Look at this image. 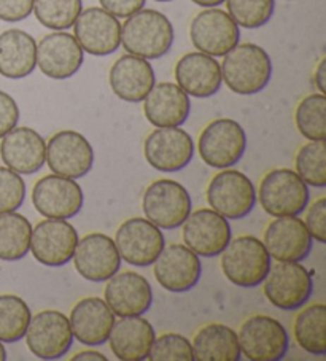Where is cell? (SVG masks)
I'll return each mask as SVG.
<instances>
[{
	"label": "cell",
	"mask_w": 326,
	"mask_h": 361,
	"mask_svg": "<svg viewBox=\"0 0 326 361\" xmlns=\"http://www.w3.org/2000/svg\"><path fill=\"white\" fill-rule=\"evenodd\" d=\"M175 30L169 18L153 8H142L126 18L121 26V45L128 54L147 61L159 59L171 51Z\"/></svg>",
	"instance_id": "cell-1"
},
{
	"label": "cell",
	"mask_w": 326,
	"mask_h": 361,
	"mask_svg": "<svg viewBox=\"0 0 326 361\" xmlns=\"http://www.w3.org/2000/svg\"><path fill=\"white\" fill-rule=\"evenodd\" d=\"M222 78L239 96L258 94L272 78V61L265 48L255 43H239L223 56Z\"/></svg>",
	"instance_id": "cell-2"
},
{
	"label": "cell",
	"mask_w": 326,
	"mask_h": 361,
	"mask_svg": "<svg viewBox=\"0 0 326 361\" xmlns=\"http://www.w3.org/2000/svg\"><path fill=\"white\" fill-rule=\"evenodd\" d=\"M220 257L224 277L241 288L260 286L272 266L271 255L262 240L255 235H239L231 239Z\"/></svg>",
	"instance_id": "cell-3"
},
{
	"label": "cell",
	"mask_w": 326,
	"mask_h": 361,
	"mask_svg": "<svg viewBox=\"0 0 326 361\" xmlns=\"http://www.w3.org/2000/svg\"><path fill=\"white\" fill-rule=\"evenodd\" d=\"M256 201L272 219L298 216L303 214L310 201L309 186L296 172L286 167L269 171L261 178Z\"/></svg>",
	"instance_id": "cell-4"
},
{
	"label": "cell",
	"mask_w": 326,
	"mask_h": 361,
	"mask_svg": "<svg viewBox=\"0 0 326 361\" xmlns=\"http://www.w3.org/2000/svg\"><path fill=\"white\" fill-rule=\"evenodd\" d=\"M247 150V134L236 120L218 118L199 134L198 152L204 163L213 169H229L242 159Z\"/></svg>",
	"instance_id": "cell-5"
},
{
	"label": "cell",
	"mask_w": 326,
	"mask_h": 361,
	"mask_svg": "<svg viewBox=\"0 0 326 361\" xmlns=\"http://www.w3.org/2000/svg\"><path fill=\"white\" fill-rule=\"evenodd\" d=\"M205 197L210 209L227 220H242L255 209L256 188L248 176L229 167L212 177Z\"/></svg>",
	"instance_id": "cell-6"
},
{
	"label": "cell",
	"mask_w": 326,
	"mask_h": 361,
	"mask_svg": "<svg viewBox=\"0 0 326 361\" xmlns=\"http://www.w3.org/2000/svg\"><path fill=\"white\" fill-rule=\"evenodd\" d=\"M145 219L161 229H177L193 210V201L183 185L171 178H159L147 186L142 196Z\"/></svg>",
	"instance_id": "cell-7"
},
{
	"label": "cell",
	"mask_w": 326,
	"mask_h": 361,
	"mask_svg": "<svg viewBox=\"0 0 326 361\" xmlns=\"http://www.w3.org/2000/svg\"><path fill=\"white\" fill-rule=\"evenodd\" d=\"M265 296L280 310H299L313 295V277L298 261H277L265 279Z\"/></svg>",
	"instance_id": "cell-8"
},
{
	"label": "cell",
	"mask_w": 326,
	"mask_h": 361,
	"mask_svg": "<svg viewBox=\"0 0 326 361\" xmlns=\"http://www.w3.org/2000/svg\"><path fill=\"white\" fill-rule=\"evenodd\" d=\"M242 357L250 361H280L290 350V334L269 315L256 314L242 323L239 334Z\"/></svg>",
	"instance_id": "cell-9"
},
{
	"label": "cell",
	"mask_w": 326,
	"mask_h": 361,
	"mask_svg": "<svg viewBox=\"0 0 326 361\" xmlns=\"http://www.w3.org/2000/svg\"><path fill=\"white\" fill-rule=\"evenodd\" d=\"M30 353L40 360H59L72 348L73 333L71 322L59 310H42L30 317L24 334Z\"/></svg>",
	"instance_id": "cell-10"
},
{
	"label": "cell",
	"mask_w": 326,
	"mask_h": 361,
	"mask_svg": "<svg viewBox=\"0 0 326 361\" xmlns=\"http://www.w3.org/2000/svg\"><path fill=\"white\" fill-rule=\"evenodd\" d=\"M114 240L121 261L135 267L153 266L166 247L162 229L140 216L123 221Z\"/></svg>",
	"instance_id": "cell-11"
},
{
	"label": "cell",
	"mask_w": 326,
	"mask_h": 361,
	"mask_svg": "<svg viewBox=\"0 0 326 361\" xmlns=\"http://www.w3.org/2000/svg\"><path fill=\"white\" fill-rule=\"evenodd\" d=\"M45 163L56 176L83 178L94 166V150L90 140L77 130H59L47 142Z\"/></svg>",
	"instance_id": "cell-12"
},
{
	"label": "cell",
	"mask_w": 326,
	"mask_h": 361,
	"mask_svg": "<svg viewBox=\"0 0 326 361\" xmlns=\"http://www.w3.org/2000/svg\"><path fill=\"white\" fill-rule=\"evenodd\" d=\"M190 39L194 48L213 58H223L241 42V29L228 11L205 8L193 18Z\"/></svg>",
	"instance_id": "cell-13"
},
{
	"label": "cell",
	"mask_w": 326,
	"mask_h": 361,
	"mask_svg": "<svg viewBox=\"0 0 326 361\" xmlns=\"http://www.w3.org/2000/svg\"><path fill=\"white\" fill-rule=\"evenodd\" d=\"M85 204V192L77 180L45 176L34 185L32 205L43 219L71 220L77 216Z\"/></svg>",
	"instance_id": "cell-14"
},
{
	"label": "cell",
	"mask_w": 326,
	"mask_h": 361,
	"mask_svg": "<svg viewBox=\"0 0 326 361\" xmlns=\"http://www.w3.org/2000/svg\"><path fill=\"white\" fill-rule=\"evenodd\" d=\"M180 228L185 245L190 247L199 258L220 257L233 239L229 220L213 209L191 210Z\"/></svg>",
	"instance_id": "cell-15"
},
{
	"label": "cell",
	"mask_w": 326,
	"mask_h": 361,
	"mask_svg": "<svg viewBox=\"0 0 326 361\" xmlns=\"http://www.w3.org/2000/svg\"><path fill=\"white\" fill-rule=\"evenodd\" d=\"M78 233L67 220L45 219L32 228L29 252L47 267H62L73 258Z\"/></svg>",
	"instance_id": "cell-16"
},
{
	"label": "cell",
	"mask_w": 326,
	"mask_h": 361,
	"mask_svg": "<svg viewBox=\"0 0 326 361\" xmlns=\"http://www.w3.org/2000/svg\"><path fill=\"white\" fill-rule=\"evenodd\" d=\"M143 154L153 169L164 173L179 172L194 157L193 137L180 126L156 128L143 142Z\"/></svg>",
	"instance_id": "cell-17"
},
{
	"label": "cell",
	"mask_w": 326,
	"mask_h": 361,
	"mask_svg": "<svg viewBox=\"0 0 326 361\" xmlns=\"http://www.w3.org/2000/svg\"><path fill=\"white\" fill-rule=\"evenodd\" d=\"M73 266L87 282H107L121 269V257L115 240L104 233H90L78 239Z\"/></svg>",
	"instance_id": "cell-18"
},
{
	"label": "cell",
	"mask_w": 326,
	"mask_h": 361,
	"mask_svg": "<svg viewBox=\"0 0 326 361\" xmlns=\"http://www.w3.org/2000/svg\"><path fill=\"white\" fill-rule=\"evenodd\" d=\"M73 37L87 54H114L121 47V23L100 7L85 8L73 24Z\"/></svg>",
	"instance_id": "cell-19"
},
{
	"label": "cell",
	"mask_w": 326,
	"mask_h": 361,
	"mask_svg": "<svg viewBox=\"0 0 326 361\" xmlns=\"http://www.w3.org/2000/svg\"><path fill=\"white\" fill-rule=\"evenodd\" d=\"M156 282L171 293H186L199 283L203 264L196 253L185 244L164 247L153 263Z\"/></svg>",
	"instance_id": "cell-20"
},
{
	"label": "cell",
	"mask_w": 326,
	"mask_h": 361,
	"mask_svg": "<svg viewBox=\"0 0 326 361\" xmlns=\"http://www.w3.org/2000/svg\"><path fill=\"white\" fill-rule=\"evenodd\" d=\"M83 62L85 51L66 30H53L37 43V67L48 78H72Z\"/></svg>",
	"instance_id": "cell-21"
},
{
	"label": "cell",
	"mask_w": 326,
	"mask_h": 361,
	"mask_svg": "<svg viewBox=\"0 0 326 361\" xmlns=\"http://www.w3.org/2000/svg\"><path fill=\"white\" fill-rule=\"evenodd\" d=\"M104 301L116 317H139L153 304V288L148 279L133 271H118L107 280Z\"/></svg>",
	"instance_id": "cell-22"
},
{
	"label": "cell",
	"mask_w": 326,
	"mask_h": 361,
	"mask_svg": "<svg viewBox=\"0 0 326 361\" xmlns=\"http://www.w3.org/2000/svg\"><path fill=\"white\" fill-rule=\"evenodd\" d=\"M309 231L299 216H279L269 223L262 244L275 261H304L312 250Z\"/></svg>",
	"instance_id": "cell-23"
},
{
	"label": "cell",
	"mask_w": 326,
	"mask_h": 361,
	"mask_svg": "<svg viewBox=\"0 0 326 361\" xmlns=\"http://www.w3.org/2000/svg\"><path fill=\"white\" fill-rule=\"evenodd\" d=\"M47 142L28 126H16L2 137L0 157L8 169L20 176H32L45 166Z\"/></svg>",
	"instance_id": "cell-24"
},
{
	"label": "cell",
	"mask_w": 326,
	"mask_h": 361,
	"mask_svg": "<svg viewBox=\"0 0 326 361\" xmlns=\"http://www.w3.org/2000/svg\"><path fill=\"white\" fill-rule=\"evenodd\" d=\"M174 77L188 96L198 99L212 97L223 85L220 62L213 56L200 51L181 56L175 64Z\"/></svg>",
	"instance_id": "cell-25"
},
{
	"label": "cell",
	"mask_w": 326,
	"mask_h": 361,
	"mask_svg": "<svg viewBox=\"0 0 326 361\" xmlns=\"http://www.w3.org/2000/svg\"><path fill=\"white\" fill-rule=\"evenodd\" d=\"M116 315L100 298L90 296L80 300L71 310L68 322L73 339L87 347H99L109 341Z\"/></svg>",
	"instance_id": "cell-26"
},
{
	"label": "cell",
	"mask_w": 326,
	"mask_h": 361,
	"mask_svg": "<svg viewBox=\"0 0 326 361\" xmlns=\"http://www.w3.org/2000/svg\"><path fill=\"white\" fill-rule=\"evenodd\" d=\"M109 83L114 94L124 102L139 104L156 85L152 64L134 54H124L110 67Z\"/></svg>",
	"instance_id": "cell-27"
},
{
	"label": "cell",
	"mask_w": 326,
	"mask_h": 361,
	"mask_svg": "<svg viewBox=\"0 0 326 361\" xmlns=\"http://www.w3.org/2000/svg\"><path fill=\"white\" fill-rule=\"evenodd\" d=\"M190 96L177 83L155 85L143 99V114L155 128H179L190 118Z\"/></svg>",
	"instance_id": "cell-28"
},
{
	"label": "cell",
	"mask_w": 326,
	"mask_h": 361,
	"mask_svg": "<svg viewBox=\"0 0 326 361\" xmlns=\"http://www.w3.org/2000/svg\"><path fill=\"white\" fill-rule=\"evenodd\" d=\"M156 338L155 328L147 319L139 317H121L115 320L109 342L111 353L121 361H143L148 358L150 348Z\"/></svg>",
	"instance_id": "cell-29"
},
{
	"label": "cell",
	"mask_w": 326,
	"mask_h": 361,
	"mask_svg": "<svg viewBox=\"0 0 326 361\" xmlns=\"http://www.w3.org/2000/svg\"><path fill=\"white\" fill-rule=\"evenodd\" d=\"M37 68V42L26 30L8 29L0 34V75L21 80Z\"/></svg>",
	"instance_id": "cell-30"
},
{
	"label": "cell",
	"mask_w": 326,
	"mask_h": 361,
	"mask_svg": "<svg viewBox=\"0 0 326 361\" xmlns=\"http://www.w3.org/2000/svg\"><path fill=\"white\" fill-rule=\"evenodd\" d=\"M196 361H239L242 358L239 338L233 328L223 323H209L191 341Z\"/></svg>",
	"instance_id": "cell-31"
},
{
	"label": "cell",
	"mask_w": 326,
	"mask_h": 361,
	"mask_svg": "<svg viewBox=\"0 0 326 361\" xmlns=\"http://www.w3.org/2000/svg\"><path fill=\"white\" fill-rule=\"evenodd\" d=\"M303 309V307H301ZM293 334L298 345L313 357L326 355V306L322 302L310 304L296 315L293 322Z\"/></svg>",
	"instance_id": "cell-32"
},
{
	"label": "cell",
	"mask_w": 326,
	"mask_h": 361,
	"mask_svg": "<svg viewBox=\"0 0 326 361\" xmlns=\"http://www.w3.org/2000/svg\"><path fill=\"white\" fill-rule=\"evenodd\" d=\"M32 225L21 214H0V259L20 261L29 253Z\"/></svg>",
	"instance_id": "cell-33"
},
{
	"label": "cell",
	"mask_w": 326,
	"mask_h": 361,
	"mask_svg": "<svg viewBox=\"0 0 326 361\" xmlns=\"http://www.w3.org/2000/svg\"><path fill=\"white\" fill-rule=\"evenodd\" d=\"M299 134L309 142L326 140V96L320 92L306 96L294 111Z\"/></svg>",
	"instance_id": "cell-34"
},
{
	"label": "cell",
	"mask_w": 326,
	"mask_h": 361,
	"mask_svg": "<svg viewBox=\"0 0 326 361\" xmlns=\"http://www.w3.org/2000/svg\"><path fill=\"white\" fill-rule=\"evenodd\" d=\"M32 312L16 295H0V342L15 344L26 334Z\"/></svg>",
	"instance_id": "cell-35"
},
{
	"label": "cell",
	"mask_w": 326,
	"mask_h": 361,
	"mask_svg": "<svg viewBox=\"0 0 326 361\" xmlns=\"http://www.w3.org/2000/svg\"><path fill=\"white\" fill-rule=\"evenodd\" d=\"M83 10L81 0H35L34 15L43 27L52 30L71 29Z\"/></svg>",
	"instance_id": "cell-36"
},
{
	"label": "cell",
	"mask_w": 326,
	"mask_h": 361,
	"mask_svg": "<svg viewBox=\"0 0 326 361\" xmlns=\"http://www.w3.org/2000/svg\"><path fill=\"white\" fill-rule=\"evenodd\" d=\"M294 172L304 180L307 186H326V145L325 142H307L294 158Z\"/></svg>",
	"instance_id": "cell-37"
},
{
	"label": "cell",
	"mask_w": 326,
	"mask_h": 361,
	"mask_svg": "<svg viewBox=\"0 0 326 361\" xmlns=\"http://www.w3.org/2000/svg\"><path fill=\"white\" fill-rule=\"evenodd\" d=\"M228 15L239 27L258 29L271 21L275 0H224Z\"/></svg>",
	"instance_id": "cell-38"
},
{
	"label": "cell",
	"mask_w": 326,
	"mask_h": 361,
	"mask_svg": "<svg viewBox=\"0 0 326 361\" xmlns=\"http://www.w3.org/2000/svg\"><path fill=\"white\" fill-rule=\"evenodd\" d=\"M150 361H193L191 341L179 333H164L155 338L150 348Z\"/></svg>",
	"instance_id": "cell-39"
},
{
	"label": "cell",
	"mask_w": 326,
	"mask_h": 361,
	"mask_svg": "<svg viewBox=\"0 0 326 361\" xmlns=\"http://www.w3.org/2000/svg\"><path fill=\"white\" fill-rule=\"evenodd\" d=\"M26 199V183L23 177L7 166L0 167V214L21 209Z\"/></svg>",
	"instance_id": "cell-40"
},
{
	"label": "cell",
	"mask_w": 326,
	"mask_h": 361,
	"mask_svg": "<svg viewBox=\"0 0 326 361\" xmlns=\"http://www.w3.org/2000/svg\"><path fill=\"white\" fill-rule=\"evenodd\" d=\"M306 219L303 220L313 240L326 242V197H318L306 207Z\"/></svg>",
	"instance_id": "cell-41"
},
{
	"label": "cell",
	"mask_w": 326,
	"mask_h": 361,
	"mask_svg": "<svg viewBox=\"0 0 326 361\" xmlns=\"http://www.w3.org/2000/svg\"><path fill=\"white\" fill-rule=\"evenodd\" d=\"M35 0H0V21L20 23L32 15Z\"/></svg>",
	"instance_id": "cell-42"
},
{
	"label": "cell",
	"mask_w": 326,
	"mask_h": 361,
	"mask_svg": "<svg viewBox=\"0 0 326 361\" xmlns=\"http://www.w3.org/2000/svg\"><path fill=\"white\" fill-rule=\"evenodd\" d=\"M20 123V107L8 92L0 91V139Z\"/></svg>",
	"instance_id": "cell-43"
},
{
	"label": "cell",
	"mask_w": 326,
	"mask_h": 361,
	"mask_svg": "<svg viewBox=\"0 0 326 361\" xmlns=\"http://www.w3.org/2000/svg\"><path fill=\"white\" fill-rule=\"evenodd\" d=\"M147 0H99L100 8L109 11L110 15L115 18H129L131 15L137 13V11L145 7Z\"/></svg>",
	"instance_id": "cell-44"
},
{
	"label": "cell",
	"mask_w": 326,
	"mask_h": 361,
	"mask_svg": "<svg viewBox=\"0 0 326 361\" xmlns=\"http://www.w3.org/2000/svg\"><path fill=\"white\" fill-rule=\"evenodd\" d=\"M313 82H315L320 94H326V58L317 64L315 72H313Z\"/></svg>",
	"instance_id": "cell-45"
},
{
	"label": "cell",
	"mask_w": 326,
	"mask_h": 361,
	"mask_svg": "<svg viewBox=\"0 0 326 361\" xmlns=\"http://www.w3.org/2000/svg\"><path fill=\"white\" fill-rule=\"evenodd\" d=\"M72 360L73 361H107L109 358L97 350H83V352L75 353Z\"/></svg>",
	"instance_id": "cell-46"
},
{
	"label": "cell",
	"mask_w": 326,
	"mask_h": 361,
	"mask_svg": "<svg viewBox=\"0 0 326 361\" xmlns=\"http://www.w3.org/2000/svg\"><path fill=\"white\" fill-rule=\"evenodd\" d=\"M191 2H194L203 8H213V7H220L222 4H224V0H191Z\"/></svg>",
	"instance_id": "cell-47"
},
{
	"label": "cell",
	"mask_w": 326,
	"mask_h": 361,
	"mask_svg": "<svg viewBox=\"0 0 326 361\" xmlns=\"http://www.w3.org/2000/svg\"><path fill=\"white\" fill-rule=\"evenodd\" d=\"M7 360V350H5V347L2 342H0V361H5Z\"/></svg>",
	"instance_id": "cell-48"
},
{
	"label": "cell",
	"mask_w": 326,
	"mask_h": 361,
	"mask_svg": "<svg viewBox=\"0 0 326 361\" xmlns=\"http://www.w3.org/2000/svg\"><path fill=\"white\" fill-rule=\"evenodd\" d=\"M155 2H172V0H155Z\"/></svg>",
	"instance_id": "cell-49"
}]
</instances>
